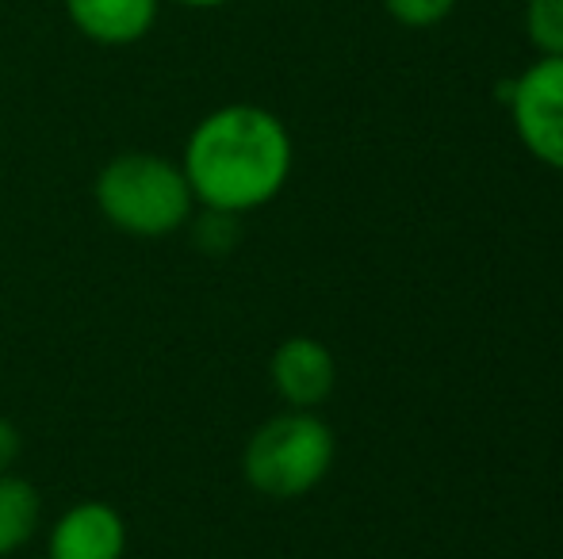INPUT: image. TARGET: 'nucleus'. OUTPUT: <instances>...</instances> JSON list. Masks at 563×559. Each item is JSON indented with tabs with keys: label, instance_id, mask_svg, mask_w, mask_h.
<instances>
[{
	"label": "nucleus",
	"instance_id": "7ed1b4c3",
	"mask_svg": "<svg viewBox=\"0 0 563 559\" xmlns=\"http://www.w3.org/2000/svg\"><path fill=\"white\" fill-rule=\"evenodd\" d=\"M338 456L334 429L311 411H284L253 429L242 452V476L276 502L303 499L330 476Z\"/></svg>",
	"mask_w": 563,
	"mask_h": 559
},
{
	"label": "nucleus",
	"instance_id": "9b49d317",
	"mask_svg": "<svg viewBox=\"0 0 563 559\" xmlns=\"http://www.w3.org/2000/svg\"><path fill=\"white\" fill-rule=\"evenodd\" d=\"M15 460H20V433H15L12 422L0 418V476H8Z\"/></svg>",
	"mask_w": 563,
	"mask_h": 559
},
{
	"label": "nucleus",
	"instance_id": "f257e3e1",
	"mask_svg": "<svg viewBox=\"0 0 563 559\" xmlns=\"http://www.w3.org/2000/svg\"><path fill=\"white\" fill-rule=\"evenodd\" d=\"M296 146L276 112L261 104H223L192 127L180 154L196 203L223 215H245L284 192Z\"/></svg>",
	"mask_w": 563,
	"mask_h": 559
},
{
	"label": "nucleus",
	"instance_id": "6e6552de",
	"mask_svg": "<svg viewBox=\"0 0 563 559\" xmlns=\"http://www.w3.org/2000/svg\"><path fill=\"white\" fill-rule=\"evenodd\" d=\"M43 517V499L20 476H0V556H15L23 545H31Z\"/></svg>",
	"mask_w": 563,
	"mask_h": 559
},
{
	"label": "nucleus",
	"instance_id": "1a4fd4ad",
	"mask_svg": "<svg viewBox=\"0 0 563 559\" xmlns=\"http://www.w3.org/2000/svg\"><path fill=\"white\" fill-rule=\"evenodd\" d=\"M526 35L537 54L563 58V0H526Z\"/></svg>",
	"mask_w": 563,
	"mask_h": 559
},
{
	"label": "nucleus",
	"instance_id": "20e7f679",
	"mask_svg": "<svg viewBox=\"0 0 563 559\" xmlns=\"http://www.w3.org/2000/svg\"><path fill=\"white\" fill-rule=\"evenodd\" d=\"M514 131L541 165L563 172V58H541L506 85Z\"/></svg>",
	"mask_w": 563,
	"mask_h": 559
},
{
	"label": "nucleus",
	"instance_id": "39448f33",
	"mask_svg": "<svg viewBox=\"0 0 563 559\" xmlns=\"http://www.w3.org/2000/svg\"><path fill=\"white\" fill-rule=\"evenodd\" d=\"M268 380H273L276 395H280L291 411H314V406H322L334 395L338 360L327 342L296 334L273 349Z\"/></svg>",
	"mask_w": 563,
	"mask_h": 559
},
{
	"label": "nucleus",
	"instance_id": "f03ea898",
	"mask_svg": "<svg viewBox=\"0 0 563 559\" xmlns=\"http://www.w3.org/2000/svg\"><path fill=\"white\" fill-rule=\"evenodd\" d=\"M97 208L131 238H169L192 219L196 195L180 161L146 149L115 154L97 177Z\"/></svg>",
	"mask_w": 563,
	"mask_h": 559
},
{
	"label": "nucleus",
	"instance_id": "423d86ee",
	"mask_svg": "<svg viewBox=\"0 0 563 559\" xmlns=\"http://www.w3.org/2000/svg\"><path fill=\"white\" fill-rule=\"evenodd\" d=\"M126 552V522L108 502H77L46 537V559H123Z\"/></svg>",
	"mask_w": 563,
	"mask_h": 559
},
{
	"label": "nucleus",
	"instance_id": "0eeeda50",
	"mask_svg": "<svg viewBox=\"0 0 563 559\" xmlns=\"http://www.w3.org/2000/svg\"><path fill=\"white\" fill-rule=\"evenodd\" d=\"M66 15L89 43L134 46L154 31L162 0H62Z\"/></svg>",
	"mask_w": 563,
	"mask_h": 559
},
{
	"label": "nucleus",
	"instance_id": "9d476101",
	"mask_svg": "<svg viewBox=\"0 0 563 559\" xmlns=\"http://www.w3.org/2000/svg\"><path fill=\"white\" fill-rule=\"evenodd\" d=\"M384 12L407 31H430L456 12L460 0H379Z\"/></svg>",
	"mask_w": 563,
	"mask_h": 559
},
{
	"label": "nucleus",
	"instance_id": "f8f14e48",
	"mask_svg": "<svg viewBox=\"0 0 563 559\" xmlns=\"http://www.w3.org/2000/svg\"><path fill=\"white\" fill-rule=\"evenodd\" d=\"M173 4L196 8V12H211V8H227V4H234V0H173Z\"/></svg>",
	"mask_w": 563,
	"mask_h": 559
}]
</instances>
